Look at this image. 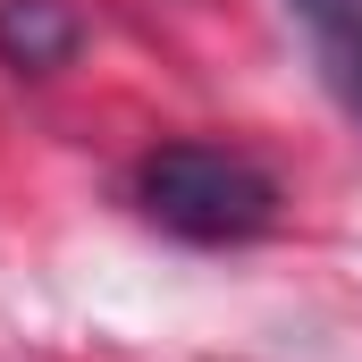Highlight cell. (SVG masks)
I'll return each instance as SVG.
<instances>
[{
  "mask_svg": "<svg viewBox=\"0 0 362 362\" xmlns=\"http://www.w3.org/2000/svg\"><path fill=\"white\" fill-rule=\"evenodd\" d=\"M135 202L185 245H253L278 228V177L228 144H160L135 169Z\"/></svg>",
  "mask_w": 362,
  "mask_h": 362,
  "instance_id": "6da1fadb",
  "label": "cell"
},
{
  "mask_svg": "<svg viewBox=\"0 0 362 362\" xmlns=\"http://www.w3.org/2000/svg\"><path fill=\"white\" fill-rule=\"evenodd\" d=\"M85 51V17L76 0H0V68L17 76H51Z\"/></svg>",
  "mask_w": 362,
  "mask_h": 362,
  "instance_id": "7a4b0ae2",
  "label": "cell"
},
{
  "mask_svg": "<svg viewBox=\"0 0 362 362\" xmlns=\"http://www.w3.org/2000/svg\"><path fill=\"white\" fill-rule=\"evenodd\" d=\"M295 8H303V17H312V25H320L329 42H337V34H354V25H362V0H295Z\"/></svg>",
  "mask_w": 362,
  "mask_h": 362,
  "instance_id": "3957f363",
  "label": "cell"
},
{
  "mask_svg": "<svg viewBox=\"0 0 362 362\" xmlns=\"http://www.w3.org/2000/svg\"><path fill=\"white\" fill-rule=\"evenodd\" d=\"M337 59H346V76H354V93H362V25H354V34H337Z\"/></svg>",
  "mask_w": 362,
  "mask_h": 362,
  "instance_id": "277c9868",
  "label": "cell"
}]
</instances>
